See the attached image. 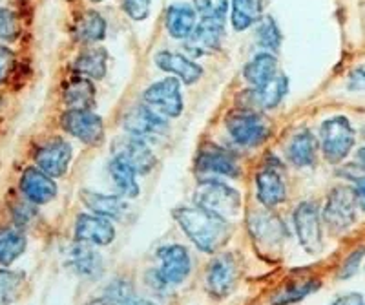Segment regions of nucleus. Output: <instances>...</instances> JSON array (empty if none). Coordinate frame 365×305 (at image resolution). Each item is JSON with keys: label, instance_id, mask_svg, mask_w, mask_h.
Here are the masks:
<instances>
[{"label": "nucleus", "instance_id": "f257e3e1", "mask_svg": "<svg viewBox=\"0 0 365 305\" xmlns=\"http://www.w3.org/2000/svg\"><path fill=\"white\" fill-rule=\"evenodd\" d=\"M174 217L194 245L208 254L220 251L232 232L227 219L214 216L200 207H182L174 210Z\"/></svg>", "mask_w": 365, "mask_h": 305}, {"label": "nucleus", "instance_id": "f03ea898", "mask_svg": "<svg viewBox=\"0 0 365 305\" xmlns=\"http://www.w3.org/2000/svg\"><path fill=\"white\" fill-rule=\"evenodd\" d=\"M319 143H322V152L329 163H341L356 143V132L353 125L344 115H334L324 121L319 128Z\"/></svg>", "mask_w": 365, "mask_h": 305}, {"label": "nucleus", "instance_id": "7ed1b4c3", "mask_svg": "<svg viewBox=\"0 0 365 305\" xmlns=\"http://www.w3.org/2000/svg\"><path fill=\"white\" fill-rule=\"evenodd\" d=\"M195 207L220 216L223 219L234 217L241 210V196L232 187L221 181H203L194 192Z\"/></svg>", "mask_w": 365, "mask_h": 305}, {"label": "nucleus", "instance_id": "20e7f679", "mask_svg": "<svg viewBox=\"0 0 365 305\" xmlns=\"http://www.w3.org/2000/svg\"><path fill=\"white\" fill-rule=\"evenodd\" d=\"M356 194L353 187L340 185L332 188L324 209V222L332 232H345L356 222Z\"/></svg>", "mask_w": 365, "mask_h": 305}, {"label": "nucleus", "instance_id": "39448f33", "mask_svg": "<svg viewBox=\"0 0 365 305\" xmlns=\"http://www.w3.org/2000/svg\"><path fill=\"white\" fill-rule=\"evenodd\" d=\"M228 134L241 147H257L270 134V128L263 115L254 110H237L227 119Z\"/></svg>", "mask_w": 365, "mask_h": 305}, {"label": "nucleus", "instance_id": "423d86ee", "mask_svg": "<svg viewBox=\"0 0 365 305\" xmlns=\"http://www.w3.org/2000/svg\"><path fill=\"white\" fill-rule=\"evenodd\" d=\"M61 125L68 134L77 138L86 145H101L104 139L103 119L96 112L84 108H70L63 113Z\"/></svg>", "mask_w": 365, "mask_h": 305}, {"label": "nucleus", "instance_id": "0eeeda50", "mask_svg": "<svg viewBox=\"0 0 365 305\" xmlns=\"http://www.w3.org/2000/svg\"><path fill=\"white\" fill-rule=\"evenodd\" d=\"M294 227L299 243L307 252L318 254L324 249V229H322V216L316 203H302L294 212Z\"/></svg>", "mask_w": 365, "mask_h": 305}, {"label": "nucleus", "instance_id": "6e6552de", "mask_svg": "<svg viewBox=\"0 0 365 305\" xmlns=\"http://www.w3.org/2000/svg\"><path fill=\"white\" fill-rule=\"evenodd\" d=\"M145 103L148 108L165 118H178L182 112L181 83L178 79H163L148 86L145 92Z\"/></svg>", "mask_w": 365, "mask_h": 305}, {"label": "nucleus", "instance_id": "1a4fd4ad", "mask_svg": "<svg viewBox=\"0 0 365 305\" xmlns=\"http://www.w3.org/2000/svg\"><path fill=\"white\" fill-rule=\"evenodd\" d=\"M113 157L128 165L135 174H148L155 167V155L148 148L143 139L133 138H117L113 141Z\"/></svg>", "mask_w": 365, "mask_h": 305}, {"label": "nucleus", "instance_id": "9d476101", "mask_svg": "<svg viewBox=\"0 0 365 305\" xmlns=\"http://www.w3.org/2000/svg\"><path fill=\"white\" fill-rule=\"evenodd\" d=\"M71 161L70 143L61 138L48 139L35 152V163L50 177H61L66 174Z\"/></svg>", "mask_w": 365, "mask_h": 305}, {"label": "nucleus", "instance_id": "9b49d317", "mask_svg": "<svg viewBox=\"0 0 365 305\" xmlns=\"http://www.w3.org/2000/svg\"><path fill=\"white\" fill-rule=\"evenodd\" d=\"M237 280V264L232 254H221L212 259L207 271V289L214 298L232 293Z\"/></svg>", "mask_w": 365, "mask_h": 305}, {"label": "nucleus", "instance_id": "f8f14e48", "mask_svg": "<svg viewBox=\"0 0 365 305\" xmlns=\"http://www.w3.org/2000/svg\"><path fill=\"white\" fill-rule=\"evenodd\" d=\"M123 126L130 135L139 139H154L166 134L168 125L165 119L148 106H135L123 119Z\"/></svg>", "mask_w": 365, "mask_h": 305}, {"label": "nucleus", "instance_id": "ddd939ff", "mask_svg": "<svg viewBox=\"0 0 365 305\" xmlns=\"http://www.w3.org/2000/svg\"><path fill=\"white\" fill-rule=\"evenodd\" d=\"M159 274L168 285H178L187 280L190 274L192 262L187 247L182 245H165L159 249Z\"/></svg>", "mask_w": 365, "mask_h": 305}, {"label": "nucleus", "instance_id": "4468645a", "mask_svg": "<svg viewBox=\"0 0 365 305\" xmlns=\"http://www.w3.org/2000/svg\"><path fill=\"white\" fill-rule=\"evenodd\" d=\"M279 168H282L279 165H276V167L274 165H265L256 176L257 200L267 209L279 205L287 197V185Z\"/></svg>", "mask_w": 365, "mask_h": 305}, {"label": "nucleus", "instance_id": "2eb2a0df", "mask_svg": "<svg viewBox=\"0 0 365 305\" xmlns=\"http://www.w3.org/2000/svg\"><path fill=\"white\" fill-rule=\"evenodd\" d=\"M75 238L81 243L108 245L115 238V229L108 217L97 214H81L75 222Z\"/></svg>", "mask_w": 365, "mask_h": 305}, {"label": "nucleus", "instance_id": "dca6fc26", "mask_svg": "<svg viewBox=\"0 0 365 305\" xmlns=\"http://www.w3.org/2000/svg\"><path fill=\"white\" fill-rule=\"evenodd\" d=\"M225 35V21H205L201 19L200 24H195L194 31L187 38L185 46L190 53L205 55L216 51Z\"/></svg>", "mask_w": 365, "mask_h": 305}, {"label": "nucleus", "instance_id": "f3484780", "mask_svg": "<svg viewBox=\"0 0 365 305\" xmlns=\"http://www.w3.org/2000/svg\"><path fill=\"white\" fill-rule=\"evenodd\" d=\"M21 190L35 205H44L57 196V185L53 177L41 170V168H26L21 177Z\"/></svg>", "mask_w": 365, "mask_h": 305}, {"label": "nucleus", "instance_id": "a211bd4d", "mask_svg": "<svg viewBox=\"0 0 365 305\" xmlns=\"http://www.w3.org/2000/svg\"><path fill=\"white\" fill-rule=\"evenodd\" d=\"M195 167L201 172H212V174H221V176H240V165H237L236 155L225 148L216 147V145H208L197 154Z\"/></svg>", "mask_w": 365, "mask_h": 305}, {"label": "nucleus", "instance_id": "6ab92c4d", "mask_svg": "<svg viewBox=\"0 0 365 305\" xmlns=\"http://www.w3.org/2000/svg\"><path fill=\"white\" fill-rule=\"evenodd\" d=\"M289 90V81L285 76H276L270 83H267L263 88H252L250 92L243 93V99L247 100L245 108L241 110H272L282 103Z\"/></svg>", "mask_w": 365, "mask_h": 305}, {"label": "nucleus", "instance_id": "aec40b11", "mask_svg": "<svg viewBox=\"0 0 365 305\" xmlns=\"http://www.w3.org/2000/svg\"><path fill=\"white\" fill-rule=\"evenodd\" d=\"M155 64L163 71H168V73L178 76L185 84L197 83L201 79V76H203L201 66H197L194 61H190L185 55L175 53V51H159L155 55Z\"/></svg>", "mask_w": 365, "mask_h": 305}, {"label": "nucleus", "instance_id": "412c9836", "mask_svg": "<svg viewBox=\"0 0 365 305\" xmlns=\"http://www.w3.org/2000/svg\"><path fill=\"white\" fill-rule=\"evenodd\" d=\"M316 150H318V141H316L311 130L303 128L289 143L287 157L298 168L312 167L316 161Z\"/></svg>", "mask_w": 365, "mask_h": 305}, {"label": "nucleus", "instance_id": "4be33fe9", "mask_svg": "<svg viewBox=\"0 0 365 305\" xmlns=\"http://www.w3.org/2000/svg\"><path fill=\"white\" fill-rule=\"evenodd\" d=\"M278 71V61L270 51H262L256 57H252L250 63H247L245 70H243V77L252 88H263L267 83L276 77Z\"/></svg>", "mask_w": 365, "mask_h": 305}, {"label": "nucleus", "instance_id": "5701e85b", "mask_svg": "<svg viewBox=\"0 0 365 305\" xmlns=\"http://www.w3.org/2000/svg\"><path fill=\"white\" fill-rule=\"evenodd\" d=\"M195 9L187 4H174L166 11V30L174 38L187 41L195 28Z\"/></svg>", "mask_w": 365, "mask_h": 305}, {"label": "nucleus", "instance_id": "b1692460", "mask_svg": "<svg viewBox=\"0 0 365 305\" xmlns=\"http://www.w3.org/2000/svg\"><path fill=\"white\" fill-rule=\"evenodd\" d=\"M83 201L84 205L91 210L97 216L103 217H123V214L126 212V203L125 200H120V197L115 196H104V194H97V192H90V190H84L83 192Z\"/></svg>", "mask_w": 365, "mask_h": 305}, {"label": "nucleus", "instance_id": "393cba45", "mask_svg": "<svg viewBox=\"0 0 365 305\" xmlns=\"http://www.w3.org/2000/svg\"><path fill=\"white\" fill-rule=\"evenodd\" d=\"M70 267L81 276H99L103 271V259L99 252L79 242L70 252Z\"/></svg>", "mask_w": 365, "mask_h": 305}, {"label": "nucleus", "instance_id": "a878e982", "mask_svg": "<svg viewBox=\"0 0 365 305\" xmlns=\"http://www.w3.org/2000/svg\"><path fill=\"white\" fill-rule=\"evenodd\" d=\"M106 63H108V53L103 48H97V50H88L75 59L73 70L77 73L84 77H90V79H103L106 76Z\"/></svg>", "mask_w": 365, "mask_h": 305}, {"label": "nucleus", "instance_id": "bb28decb", "mask_svg": "<svg viewBox=\"0 0 365 305\" xmlns=\"http://www.w3.org/2000/svg\"><path fill=\"white\" fill-rule=\"evenodd\" d=\"M64 100L71 108L90 110L96 103V86L84 77H75L64 88Z\"/></svg>", "mask_w": 365, "mask_h": 305}, {"label": "nucleus", "instance_id": "cd10ccee", "mask_svg": "<svg viewBox=\"0 0 365 305\" xmlns=\"http://www.w3.org/2000/svg\"><path fill=\"white\" fill-rule=\"evenodd\" d=\"M104 35H106V21L97 11L83 13L75 24V37L84 44L103 41Z\"/></svg>", "mask_w": 365, "mask_h": 305}, {"label": "nucleus", "instance_id": "c85d7f7f", "mask_svg": "<svg viewBox=\"0 0 365 305\" xmlns=\"http://www.w3.org/2000/svg\"><path fill=\"white\" fill-rule=\"evenodd\" d=\"M263 0H232V24L237 31L249 30L262 19Z\"/></svg>", "mask_w": 365, "mask_h": 305}, {"label": "nucleus", "instance_id": "c756f323", "mask_svg": "<svg viewBox=\"0 0 365 305\" xmlns=\"http://www.w3.org/2000/svg\"><path fill=\"white\" fill-rule=\"evenodd\" d=\"M110 176H112L113 183H115L117 190L123 197H137L139 196V185L135 181V172L125 165L123 161L113 157L108 165Z\"/></svg>", "mask_w": 365, "mask_h": 305}, {"label": "nucleus", "instance_id": "7c9ffc66", "mask_svg": "<svg viewBox=\"0 0 365 305\" xmlns=\"http://www.w3.org/2000/svg\"><path fill=\"white\" fill-rule=\"evenodd\" d=\"M26 251V238L17 229L0 230V264L11 265Z\"/></svg>", "mask_w": 365, "mask_h": 305}, {"label": "nucleus", "instance_id": "2f4dec72", "mask_svg": "<svg viewBox=\"0 0 365 305\" xmlns=\"http://www.w3.org/2000/svg\"><path fill=\"white\" fill-rule=\"evenodd\" d=\"M319 287L318 280H303L296 281V284L287 285L285 289H282L276 296H274V304L276 305H289L294 304V301L303 300L305 296H309L311 293H314L316 289Z\"/></svg>", "mask_w": 365, "mask_h": 305}, {"label": "nucleus", "instance_id": "473e14b6", "mask_svg": "<svg viewBox=\"0 0 365 305\" xmlns=\"http://www.w3.org/2000/svg\"><path fill=\"white\" fill-rule=\"evenodd\" d=\"M24 281L22 272H13L0 269V305H11L17 298L21 285Z\"/></svg>", "mask_w": 365, "mask_h": 305}, {"label": "nucleus", "instance_id": "72a5a7b5", "mask_svg": "<svg viewBox=\"0 0 365 305\" xmlns=\"http://www.w3.org/2000/svg\"><path fill=\"white\" fill-rule=\"evenodd\" d=\"M257 41L263 48L270 51H278L282 46V31L274 19H265L257 26Z\"/></svg>", "mask_w": 365, "mask_h": 305}, {"label": "nucleus", "instance_id": "f704fd0d", "mask_svg": "<svg viewBox=\"0 0 365 305\" xmlns=\"http://www.w3.org/2000/svg\"><path fill=\"white\" fill-rule=\"evenodd\" d=\"M274 217L270 216H252V222H250V227L254 230V236H259L263 242H282V236H283V229H282V223L276 222L272 225V229H269L270 223H272Z\"/></svg>", "mask_w": 365, "mask_h": 305}, {"label": "nucleus", "instance_id": "c9c22d12", "mask_svg": "<svg viewBox=\"0 0 365 305\" xmlns=\"http://www.w3.org/2000/svg\"><path fill=\"white\" fill-rule=\"evenodd\" d=\"M194 9L205 21H225L228 0H194Z\"/></svg>", "mask_w": 365, "mask_h": 305}, {"label": "nucleus", "instance_id": "e433bc0d", "mask_svg": "<svg viewBox=\"0 0 365 305\" xmlns=\"http://www.w3.org/2000/svg\"><path fill=\"white\" fill-rule=\"evenodd\" d=\"M106 300L112 301L113 305H128L133 300V289L130 281L126 280H115L108 285L106 289Z\"/></svg>", "mask_w": 365, "mask_h": 305}, {"label": "nucleus", "instance_id": "4c0bfd02", "mask_svg": "<svg viewBox=\"0 0 365 305\" xmlns=\"http://www.w3.org/2000/svg\"><path fill=\"white\" fill-rule=\"evenodd\" d=\"M19 31H21V24H19L17 15L11 9H0V37L13 41L17 38Z\"/></svg>", "mask_w": 365, "mask_h": 305}, {"label": "nucleus", "instance_id": "58836bf2", "mask_svg": "<svg viewBox=\"0 0 365 305\" xmlns=\"http://www.w3.org/2000/svg\"><path fill=\"white\" fill-rule=\"evenodd\" d=\"M120 4L133 21H145L150 15V0H120Z\"/></svg>", "mask_w": 365, "mask_h": 305}, {"label": "nucleus", "instance_id": "ea45409f", "mask_svg": "<svg viewBox=\"0 0 365 305\" xmlns=\"http://www.w3.org/2000/svg\"><path fill=\"white\" fill-rule=\"evenodd\" d=\"M364 254H365V249L364 247H360V249H356L353 254L349 256V258L344 262V265H341L340 278H351L353 274H356L358 267H360L361 264V259H364Z\"/></svg>", "mask_w": 365, "mask_h": 305}, {"label": "nucleus", "instance_id": "a19ab883", "mask_svg": "<svg viewBox=\"0 0 365 305\" xmlns=\"http://www.w3.org/2000/svg\"><path fill=\"white\" fill-rule=\"evenodd\" d=\"M13 66H15V55H13V51L6 46H0V83L6 81Z\"/></svg>", "mask_w": 365, "mask_h": 305}, {"label": "nucleus", "instance_id": "79ce46f5", "mask_svg": "<svg viewBox=\"0 0 365 305\" xmlns=\"http://www.w3.org/2000/svg\"><path fill=\"white\" fill-rule=\"evenodd\" d=\"M349 88L354 92H365V68H356L349 77Z\"/></svg>", "mask_w": 365, "mask_h": 305}, {"label": "nucleus", "instance_id": "37998d69", "mask_svg": "<svg viewBox=\"0 0 365 305\" xmlns=\"http://www.w3.org/2000/svg\"><path fill=\"white\" fill-rule=\"evenodd\" d=\"M331 305H365L364 296L358 293H347L344 296L336 298V300L332 301Z\"/></svg>", "mask_w": 365, "mask_h": 305}, {"label": "nucleus", "instance_id": "c03bdc74", "mask_svg": "<svg viewBox=\"0 0 365 305\" xmlns=\"http://www.w3.org/2000/svg\"><path fill=\"white\" fill-rule=\"evenodd\" d=\"M354 194H356V203L358 207H360L361 210L365 212V177H358L356 181H354Z\"/></svg>", "mask_w": 365, "mask_h": 305}, {"label": "nucleus", "instance_id": "a18cd8bd", "mask_svg": "<svg viewBox=\"0 0 365 305\" xmlns=\"http://www.w3.org/2000/svg\"><path fill=\"white\" fill-rule=\"evenodd\" d=\"M31 216H34V209L31 207L19 205L17 210H15V222H17V225H24Z\"/></svg>", "mask_w": 365, "mask_h": 305}, {"label": "nucleus", "instance_id": "49530a36", "mask_svg": "<svg viewBox=\"0 0 365 305\" xmlns=\"http://www.w3.org/2000/svg\"><path fill=\"white\" fill-rule=\"evenodd\" d=\"M356 163L360 165L361 170L365 172V147H361L360 150L356 152Z\"/></svg>", "mask_w": 365, "mask_h": 305}, {"label": "nucleus", "instance_id": "de8ad7c7", "mask_svg": "<svg viewBox=\"0 0 365 305\" xmlns=\"http://www.w3.org/2000/svg\"><path fill=\"white\" fill-rule=\"evenodd\" d=\"M86 305H113L112 301H108L106 300V298H97V300H91V301H88Z\"/></svg>", "mask_w": 365, "mask_h": 305}, {"label": "nucleus", "instance_id": "09e8293b", "mask_svg": "<svg viewBox=\"0 0 365 305\" xmlns=\"http://www.w3.org/2000/svg\"><path fill=\"white\" fill-rule=\"evenodd\" d=\"M128 305H155V304H152V301L148 300H137V298H133Z\"/></svg>", "mask_w": 365, "mask_h": 305}, {"label": "nucleus", "instance_id": "8fccbe9b", "mask_svg": "<svg viewBox=\"0 0 365 305\" xmlns=\"http://www.w3.org/2000/svg\"><path fill=\"white\" fill-rule=\"evenodd\" d=\"M91 2H103V0H91Z\"/></svg>", "mask_w": 365, "mask_h": 305}]
</instances>
